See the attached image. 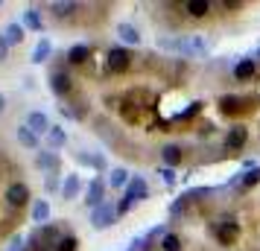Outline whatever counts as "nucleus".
Segmentation results:
<instances>
[{
    "mask_svg": "<svg viewBox=\"0 0 260 251\" xmlns=\"http://www.w3.org/2000/svg\"><path fill=\"white\" fill-rule=\"evenodd\" d=\"M132 61H135V56H132L126 47H111L106 53V67L108 73H126L132 67Z\"/></svg>",
    "mask_w": 260,
    "mask_h": 251,
    "instance_id": "5",
    "label": "nucleus"
},
{
    "mask_svg": "<svg viewBox=\"0 0 260 251\" xmlns=\"http://www.w3.org/2000/svg\"><path fill=\"white\" fill-rule=\"evenodd\" d=\"M61 199L64 202H73V199H79V193H82V178L76 175V172H68L64 181H61Z\"/></svg>",
    "mask_w": 260,
    "mask_h": 251,
    "instance_id": "11",
    "label": "nucleus"
},
{
    "mask_svg": "<svg viewBox=\"0 0 260 251\" xmlns=\"http://www.w3.org/2000/svg\"><path fill=\"white\" fill-rule=\"evenodd\" d=\"M59 155L56 152H50V149H41V152H36V167L41 169V172H56L59 169Z\"/></svg>",
    "mask_w": 260,
    "mask_h": 251,
    "instance_id": "17",
    "label": "nucleus"
},
{
    "mask_svg": "<svg viewBox=\"0 0 260 251\" xmlns=\"http://www.w3.org/2000/svg\"><path fill=\"white\" fill-rule=\"evenodd\" d=\"M117 216H120L117 204L108 199L106 204H100L96 210H91V228H94V231H106V228H111L114 222H117Z\"/></svg>",
    "mask_w": 260,
    "mask_h": 251,
    "instance_id": "4",
    "label": "nucleus"
},
{
    "mask_svg": "<svg viewBox=\"0 0 260 251\" xmlns=\"http://www.w3.org/2000/svg\"><path fill=\"white\" fill-rule=\"evenodd\" d=\"M26 129L41 137V134H47L50 129H53V123H50V117L44 111H29V114H26Z\"/></svg>",
    "mask_w": 260,
    "mask_h": 251,
    "instance_id": "10",
    "label": "nucleus"
},
{
    "mask_svg": "<svg viewBox=\"0 0 260 251\" xmlns=\"http://www.w3.org/2000/svg\"><path fill=\"white\" fill-rule=\"evenodd\" d=\"M225 152H243L248 146V129L243 126V123H237V126H231L228 132H225Z\"/></svg>",
    "mask_w": 260,
    "mask_h": 251,
    "instance_id": "6",
    "label": "nucleus"
},
{
    "mask_svg": "<svg viewBox=\"0 0 260 251\" xmlns=\"http://www.w3.org/2000/svg\"><path fill=\"white\" fill-rule=\"evenodd\" d=\"M211 234L213 239L219 242V245H234L237 239H240V225H237V219L234 216H225V219H219V222H213L211 225Z\"/></svg>",
    "mask_w": 260,
    "mask_h": 251,
    "instance_id": "1",
    "label": "nucleus"
},
{
    "mask_svg": "<svg viewBox=\"0 0 260 251\" xmlns=\"http://www.w3.org/2000/svg\"><path fill=\"white\" fill-rule=\"evenodd\" d=\"M56 251H79V239L73 237V234H64V237L59 239Z\"/></svg>",
    "mask_w": 260,
    "mask_h": 251,
    "instance_id": "29",
    "label": "nucleus"
},
{
    "mask_svg": "<svg viewBox=\"0 0 260 251\" xmlns=\"http://www.w3.org/2000/svg\"><path fill=\"white\" fill-rule=\"evenodd\" d=\"M117 35H120V41H123V44H135V47H138V44H141V29H138V26L135 24H126V21H123V24H117Z\"/></svg>",
    "mask_w": 260,
    "mask_h": 251,
    "instance_id": "21",
    "label": "nucleus"
},
{
    "mask_svg": "<svg viewBox=\"0 0 260 251\" xmlns=\"http://www.w3.org/2000/svg\"><path fill=\"white\" fill-rule=\"evenodd\" d=\"M161 161H164V167H170V169H176L181 161H184V149L178 144H167V146H161Z\"/></svg>",
    "mask_w": 260,
    "mask_h": 251,
    "instance_id": "14",
    "label": "nucleus"
},
{
    "mask_svg": "<svg viewBox=\"0 0 260 251\" xmlns=\"http://www.w3.org/2000/svg\"><path fill=\"white\" fill-rule=\"evenodd\" d=\"M129 251H135V248H129Z\"/></svg>",
    "mask_w": 260,
    "mask_h": 251,
    "instance_id": "35",
    "label": "nucleus"
},
{
    "mask_svg": "<svg viewBox=\"0 0 260 251\" xmlns=\"http://www.w3.org/2000/svg\"><path fill=\"white\" fill-rule=\"evenodd\" d=\"M0 35H3L6 41H9V47H18V44L24 41L26 29H24V24H18V21H12V24H6V29H3Z\"/></svg>",
    "mask_w": 260,
    "mask_h": 251,
    "instance_id": "22",
    "label": "nucleus"
},
{
    "mask_svg": "<svg viewBox=\"0 0 260 251\" xmlns=\"http://www.w3.org/2000/svg\"><path fill=\"white\" fill-rule=\"evenodd\" d=\"M251 102H257L254 96H237V94H225L219 96V111H222L225 117H240V114H246L251 111Z\"/></svg>",
    "mask_w": 260,
    "mask_h": 251,
    "instance_id": "2",
    "label": "nucleus"
},
{
    "mask_svg": "<svg viewBox=\"0 0 260 251\" xmlns=\"http://www.w3.org/2000/svg\"><path fill=\"white\" fill-rule=\"evenodd\" d=\"M24 29H29V32H41L44 29V18H41V12L36 6H29L24 12Z\"/></svg>",
    "mask_w": 260,
    "mask_h": 251,
    "instance_id": "25",
    "label": "nucleus"
},
{
    "mask_svg": "<svg viewBox=\"0 0 260 251\" xmlns=\"http://www.w3.org/2000/svg\"><path fill=\"white\" fill-rule=\"evenodd\" d=\"M50 56H53V41H50V38H38V44L32 47L29 61H32V64H44Z\"/></svg>",
    "mask_w": 260,
    "mask_h": 251,
    "instance_id": "20",
    "label": "nucleus"
},
{
    "mask_svg": "<svg viewBox=\"0 0 260 251\" xmlns=\"http://www.w3.org/2000/svg\"><path fill=\"white\" fill-rule=\"evenodd\" d=\"M91 53H94L91 44H73L64 59H68V64H76V67H79V64H85V61L91 59Z\"/></svg>",
    "mask_w": 260,
    "mask_h": 251,
    "instance_id": "19",
    "label": "nucleus"
},
{
    "mask_svg": "<svg viewBox=\"0 0 260 251\" xmlns=\"http://www.w3.org/2000/svg\"><path fill=\"white\" fill-rule=\"evenodd\" d=\"M76 161L79 164H88V167H94V169H106V158L103 155H85V152H79Z\"/></svg>",
    "mask_w": 260,
    "mask_h": 251,
    "instance_id": "28",
    "label": "nucleus"
},
{
    "mask_svg": "<svg viewBox=\"0 0 260 251\" xmlns=\"http://www.w3.org/2000/svg\"><path fill=\"white\" fill-rule=\"evenodd\" d=\"M254 184H260V167H251L248 172H240L228 181V187H240V190H251Z\"/></svg>",
    "mask_w": 260,
    "mask_h": 251,
    "instance_id": "13",
    "label": "nucleus"
},
{
    "mask_svg": "<svg viewBox=\"0 0 260 251\" xmlns=\"http://www.w3.org/2000/svg\"><path fill=\"white\" fill-rule=\"evenodd\" d=\"M123 199H126V202H132V204L149 199V184L143 181V175H132L129 187H126V193H123Z\"/></svg>",
    "mask_w": 260,
    "mask_h": 251,
    "instance_id": "8",
    "label": "nucleus"
},
{
    "mask_svg": "<svg viewBox=\"0 0 260 251\" xmlns=\"http://www.w3.org/2000/svg\"><path fill=\"white\" fill-rule=\"evenodd\" d=\"M257 76V61L254 59H243L234 64V79L237 82H251Z\"/></svg>",
    "mask_w": 260,
    "mask_h": 251,
    "instance_id": "16",
    "label": "nucleus"
},
{
    "mask_svg": "<svg viewBox=\"0 0 260 251\" xmlns=\"http://www.w3.org/2000/svg\"><path fill=\"white\" fill-rule=\"evenodd\" d=\"M47 190H61V184H59L56 175H50V178H47Z\"/></svg>",
    "mask_w": 260,
    "mask_h": 251,
    "instance_id": "32",
    "label": "nucleus"
},
{
    "mask_svg": "<svg viewBox=\"0 0 260 251\" xmlns=\"http://www.w3.org/2000/svg\"><path fill=\"white\" fill-rule=\"evenodd\" d=\"M3 199H6V204H9V207H15V210L26 207V204L32 202L29 184H26V181H12V184L6 187V193H3Z\"/></svg>",
    "mask_w": 260,
    "mask_h": 251,
    "instance_id": "3",
    "label": "nucleus"
},
{
    "mask_svg": "<svg viewBox=\"0 0 260 251\" xmlns=\"http://www.w3.org/2000/svg\"><path fill=\"white\" fill-rule=\"evenodd\" d=\"M129 181H132L129 169H126V167H114L111 172H108L106 184L111 187V190H123V187H129Z\"/></svg>",
    "mask_w": 260,
    "mask_h": 251,
    "instance_id": "18",
    "label": "nucleus"
},
{
    "mask_svg": "<svg viewBox=\"0 0 260 251\" xmlns=\"http://www.w3.org/2000/svg\"><path fill=\"white\" fill-rule=\"evenodd\" d=\"M79 9H82V3H73V0H68V3H50V12L56 15L59 21H64V18H73Z\"/></svg>",
    "mask_w": 260,
    "mask_h": 251,
    "instance_id": "23",
    "label": "nucleus"
},
{
    "mask_svg": "<svg viewBox=\"0 0 260 251\" xmlns=\"http://www.w3.org/2000/svg\"><path fill=\"white\" fill-rule=\"evenodd\" d=\"M3 111H6V96L0 94V114H3Z\"/></svg>",
    "mask_w": 260,
    "mask_h": 251,
    "instance_id": "33",
    "label": "nucleus"
},
{
    "mask_svg": "<svg viewBox=\"0 0 260 251\" xmlns=\"http://www.w3.org/2000/svg\"><path fill=\"white\" fill-rule=\"evenodd\" d=\"M47 144H50V149H61V146L68 144V132L61 126H53L47 132Z\"/></svg>",
    "mask_w": 260,
    "mask_h": 251,
    "instance_id": "27",
    "label": "nucleus"
},
{
    "mask_svg": "<svg viewBox=\"0 0 260 251\" xmlns=\"http://www.w3.org/2000/svg\"><path fill=\"white\" fill-rule=\"evenodd\" d=\"M0 6H3V0H0Z\"/></svg>",
    "mask_w": 260,
    "mask_h": 251,
    "instance_id": "34",
    "label": "nucleus"
},
{
    "mask_svg": "<svg viewBox=\"0 0 260 251\" xmlns=\"http://www.w3.org/2000/svg\"><path fill=\"white\" fill-rule=\"evenodd\" d=\"M158 175H161V181H164V184H170V187L176 184V169H170V167H161V169H158Z\"/></svg>",
    "mask_w": 260,
    "mask_h": 251,
    "instance_id": "30",
    "label": "nucleus"
},
{
    "mask_svg": "<svg viewBox=\"0 0 260 251\" xmlns=\"http://www.w3.org/2000/svg\"><path fill=\"white\" fill-rule=\"evenodd\" d=\"M211 9H213L211 0H187V3H184V15H187V18H196V21L208 18Z\"/></svg>",
    "mask_w": 260,
    "mask_h": 251,
    "instance_id": "15",
    "label": "nucleus"
},
{
    "mask_svg": "<svg viewBox=\"0 0 260 251\" xmlns=\"http://www.w3.org/2000/svg\"><path fill=\"white\" fill-rule=\"evenodd\" d=\"M181 248H184V242H181V237L173 234V231H167L164 237L158 239V251H181Z\"/></svg>",
    "mask_w": 260,
    "mask_h": 251,
    "instance_id": "26",
    "label": "nucleus"
},
{
    "mask_svg": "<svg viewBox=\"0 0 260 251\" xmlns=\"http://www.w3.org/2000/svg\"><path fill=\"white\" fill-rule=\"evenodd\" d=\"M6 59H9V41L0 35V61H6Z\"/></svg>",
    "mask_w": 260,
    "mask_h": 251,
    "instance_id": "31",
    "label": "nucleus"
},
{
    "mask_svg": "<svg viewBox=\"0 0 260 251\" xmlns=\"http://www.w3.org/2000/svg\"><path fill=\"white\" fill-rule=\"evenodd\" d=\"M50 91L56 96H71L73 94V79H71V73H64V70H53L50 73Z\"/></svg>",
    "mask_w": 260,
    "mask_h": 251,
    "instance_id": "9",
    "label": "nucleus"
},
{
    "mask_svg": "<svg viewBox=\"0 0 260 251\" xmlns=\"http://www.w3.org/2000/svg\"><path fill=\"white\" fill-rule=\"evenodd\" d=\"M106 190H108V184L106 178H94L91 184H88V193H85V207H91V210H96L100 204H106Z\"/></svg>",
    "mask_w": 260,
    "mask_h": 251,
    "instance_id": "7",
    "label": "nucleus"
},
{
    "mask_svg": "<svg viewBox=\"0 0 260 251\" xmlns=\"http://www.w3.org/2000/svg\"><path fill=\"white\" fill-rule=\"evenodd\" d=\"M50 213H53V207H50L47 199H32V207H29V219L36 222V225H47L50 222Z\"/></svg>",
    "mask_w": 260,
    "mask_h": 251,
    "instance_id": "12",
    "label": "nucleus"
},
{
    "mask_svg": "<svg viewBox=\"0 0 260 251\" xmlns=\"http://www.w3.org/2000/svg\"><path fill=\"white\" fill-rule=\"evenodd\" d=\"M15 137H18V144L24 146V149H38V146H41L38 134H36V132H29V129H26V123L15 129Z\"/></svg>",
    "mask_w": 260,
    "mask_h": 251,
    "instance_id": "24",
    "label": "nucleus"
}]
</instances>
